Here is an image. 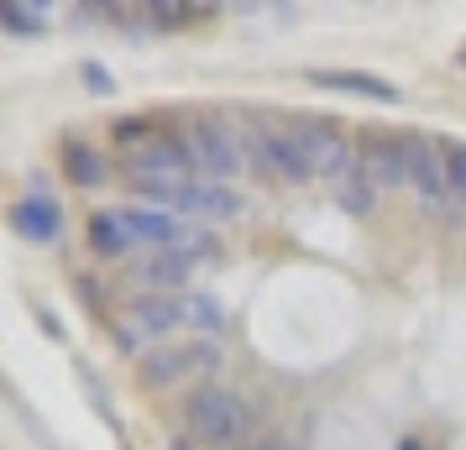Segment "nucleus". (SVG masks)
Instances as JSON below:
<instances>
[{"mask_svg":"<svg viewBox=\"0 0 466 450\" xmlns=\"http://www.w3.org/2000/svg\"><path fill=\"white\" fill-rule=\"evenodd\" d=\"M131 178L142 184V194L147 199H157V205H173V194L189 189L194 178V163H189V147L184 142H173V136H152V142H142V147L131 152Z\"/></svg>","mask_w":466,"mask_h":450,"instance_id":"obj_1","label":"nucleus"},{"mask_svg":"<svg viewBox=\"0 0 466 450\" xmlns=\"http://www.w3.org/2000/svg\"><path fill=\"white\" fill-rule=\"evenodd\" d=\"M241 147H247L252 173L268 178V184H304V178H309V168H304V142H299V131H289V126L257 121V126L241 136Z\"/></svg>","mask_w":466,"mask_h":450,"instance_id":"obj_2","label":"nucleus"},{"mask_svg":"<svg viewBox=\"0 0 466 450\" xmlns=\"http://www.w3.org/2000/svg\"><path fill=\"white\" fill-rule=\"evenodd\" d=\"M184 419H189V435L199 445H236L241 435H247V404L236 398L231 387H199L184 408Z\"/></svg>","mask_w":466,"mask_h":450,"instance_id":"obj_3","label":"nucleus"},{"mask_svg":"<svg viewBox=\"0 0 466 450\" xmlns=\"http://www.w3.org/2000/svg\"><path fill=\"white\" fill-rule=\"evenodd\" d=\"M184 147H189L194 173H205L210 184H226L231 173L247 168V147H241V136H231V126H220V121H189Z\"/></svg>","mask_w":466,"mask_h":450,"instance_id":"obj_4","label":"nucleus"},{"mask_svg":"<svg viewBox=\"0 0 466 450\" xmlns=\"http://www.w3.org/2000/svg\"><path fill=\"white\" fill-rule=\"evenodd\" d=\"M403 189H414L424 205H445L451 199V168H445V147L430 136H403Z\"/></svg>","mask_w":466,"mask_h":450,"instance_id":"obj_5","label":"nucleus"},{"mask_svg":"<svg viewBox=\"0 0 466 450\" xmlns=\"http://www.w3.org/2000/svg\"><path fill=\"white\" fill-rule=\"evenodd\" d=\"M178 325H184L178 299H168V294H152V299H137L127 309V320L116 325V341L127 345V351H137V345L157 341V335H168V330H178Z\"/></svg>","mask_w":466,"mask_h":450,"instance_id":"obj_6","label":"nucleus"},{"mask_svg":"<svg viewBox=\"0 0 466 450\" xmlns=\"http://www.w3.org/2000/svg\"><path fill=\"white\" fill-rule=\"evenodd\" d=\"M11 231L22 241H37V246H53V241L64 236V210L47 194V184H32V194H22L11 205Z\"/></svg>","mask_w":466,"mask_h":450,"instance_id":"obj_7","label":"nucleus"},{"mask_svg":"<svg viewBox=\"0 0 466 450\" xmlns=\"http://www.w3.org/2000/svg\"><path fill=\"white\" fill-rule=\"evenodd\" d=\"M299 142H304V168L309 178H325V184H336L340 173L357 163V147H346V136L336 126H304L299 131Z\"/></svg>","mask_w":466,"mask_h":450,"instance_id":"obj_8","label":"nucleus"},{"mask_svg":"<svg viewBox=\"0 0 466 450\" xmlns=\"http://www.w3.org/2000/svg\"><path fill=\"white\" fill-rule=\"evenodd\" d=\"M173 210L194 215V220H236V215H241V194H231L226 184L199 178V184H189V189L173 194Z\"/></svg>","mask_w":466,"mask_h":450,"instance_id":"obj_9","label":"nucleus"},{"mask_svg":"<svg viewBox=\"0 0 466 450\" xmlns=\"http://www.w3.org/2000/svg\"><path fill=\"white\" fill-rule=\"evenodd\" d=\"M89 246H95L100 257H127V252H137L142 241H137V231H131L127 210H100L95 220H89Z\"/></svg>","mask_w":466,"mask_h":450,"instance_id":"obj_10","label":"nucleus"},{"mask_svg":"<svg viewBox=\"0 0 466 450\" xmlns=\"http://www.w3.org/2000/svg\"><path fill=\"white\" fill-rule=\"evenodd\" d=\"M309 85H319V89H346V95H361V100H399V89L388 85V79L351 74V68H309Z\"/></svg>","mask_w":466,"mask_h":450,"instance_id":"obj_11","label":"nucleus"},{"mask_svg":"<svg viewBox=\"0 0 466 450\" xmlns=\"http://www.w3.org/2000/svg\"><path fill=\"white\" fill-rule=\"evenodd\" d=\"M357 163L378 189H403V142H367L357 152Z\"/></svg>","mask_w":466,"mask_h":450,"instance_id":"obj_12","label":"nucleus"},{"mask_svg":"<svg viewBox=\"0 0 466 450\" xmlns=\"http://www.w3.org/2000/svg\"><path fill=\"white\" fill-rule=\"evenodd\" d=\"M336 205H340V210H351V215H367L372 205H378V184L367 178L361 163H351V168L336 178Z\"/></svg>","mask_w":466,"mask_h":450,"instance_id":"obj_13","label":"nucleus"},{"mask_svg":"<svg viewBox=\"0 0 466 450\" xmlns=\"http://www.w3.org/2000/svg\"><path fill=\"white\" fill-rule=\"evenodd\" d=\"M189 372H194L189 345L184 351H152V356H142V387H168L178 377H189Z\"/></svg>","mask_w":466,"mask_h":450,"instance_id":"obj_14","label":"nucleus"},{"mask_svg":"<svg viewBox=\"0 0 466 450\" xmlns=\"http://www.w3.org/2000/svg\"><path fill=\"white\" fill-rule=\"evenodd\" d=\"M64 168L74 184H85V189H100L106 184V157L89 147V142H68L64 147Z\"/></svg>","mask_w":466,"mask_h":450,"instance_id":"obj_15","label":"nucleus"},{"mask_svg":"<svg viewBox=\"0 0 466 450\" xmlns=\"http://www.w3.org/2000/svg\"><path fill=\"white\" fill-rule=\"evenodd\" d=\"M189 262L184 252H157V257L142 267V278L152 283V288H184V278H189Z\"/></svg>","mask_w":466,"mask_h":450,"instance_id":"obj_16","label":"nucleus"},{"mask_svg":"<svg viewBox=\"0 0 466 450\" xmlns=\"http://www.w3.org/2000/svg\"><path fill=\"white\" fill-rule=\"evenodd\" d=\"M0 22L11 32H47V5H26V0H5L0 5Z\"/></svg>","mask_w":466,"mask_h":450,"instance_id":"obj_17","label":"nucleus"},{"mask_svg":"<svg viewBox=\"0 0 466 450\" xmlns=\"http://www.w3.org/2000/svg\"><path fill=\"white\" fill-rule=\"evenodd\" d=\"M178 309H184V325H189V330H220V304H215L210 294H184Z\"/></svg>","mask_w":466,"mask_h":450,"instance_id":"obj_18","label":"nucleus"},{"mask_svg":"<svg viewBox=\"0 0 466 450\" xmlns=\"http://www.w3.org/2000/svg\"><path fill=\"white\" fill-rule=\"evenodd\" d=\"M445 168H451V199L466 210V142H451L445 147Z\"/></svg>","mask_w":466,"mask_h":450,"instance_id":"obj_19","label":"nucleus"},{"mask_svg":"<svg viewBox=\"0 0 466 450\" xmlns=\"http://www.w3.org/2000/svg\"><path fill=\"white\" fill-rule=\"evenodd\" d=\"M85 79H89V89H95V95H110V74L100 64H85Z\"/></svg>","mask_w":466,"mask_h":450,"instance_id":"obj_20","label":"nucleus"},{"mask_svg":"<svg viewBox=\"0 0 466 450\" xmlns=\"http://www.w3.org/2000/svg\"><path fill=\"white\" fill-rule=\"evenodd\" d=\"M152 16L163 26H178V16H189V5H152Z\"/></svg>","mask_w":466,"mask_h":450,"instance_id":"obj_21","label":"nucleus"},{"mask_svg":"<svg viewBox=\"0 0 466 450\" xmlns=\"http://www.w3.org/2000/svg\"><path fill=\"white\" fill-rule=\"evenodd\" d=\"M168 450H189V440H168Z\"/></svg>","mask_w":466,"mask_h":450,"instance_id":"obj_22","label":"nucleus"},{"mask_svg":"<svg viewBox=\"0 0 466 450\" xmlns=\"http://www.w3.org/2000/svg\"><path fill=\"white\" fill-rule=\"evenodd\" d=\"M399 450H420V440H403V445Z\"/></svg>","mask_w":466,"mask_h":450,"instance_id":"obj_23","label":"nucleus"},{"mask_svg":"<svg viewBox=\"0 0 466 450\" xmlns=\"http://www.w3.org/2000/svg\"><path fill=\"white\" fill-rule=\"evenodd\" d=\"M456 64H461V68H466V43H461V53H456Z\"/></svg>","mask_w":466,"mask_h":450,"instance_id":"obj_24","label":"nucleus"},{"mask_svg":"<svg viewBox=\"0 0 466 450\" xmlns=\"http://www.w3.org/2000/svg\"><path fill=\"white\" fill-rule=\"evenodd\" d=\"M252 450H278V445H252Z\"/></svg>","mask_w":466,"mask_h":450,"instance_id":"obj_25","label":"nucleus"}]
</instances>
